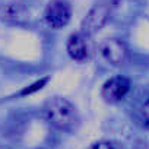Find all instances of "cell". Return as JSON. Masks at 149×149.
<instances>
[{
    "instance_id": "cell-1",
    "label": "cell",
    "mask_w": 149,
    "mask_h": 149,
    "mask_svg": "<svg viewBox=\"0 0 149 149\" xmlns=\"http://www.w3.org/2000/svg\"><path fill=\"white\" fill-rule=\"evenodd\" d=\"M42 113H44L45 120L54 129L61 130V132H72L79 124V116H78L76 107L63 97L50 98L44 104Z\"/></svg>"
},
{
    "instance_id": "cell-2",
    "label": "cell",
    "mask_w": 149,
    "mask_h": 149,
    "mask_svg": "<svg viewBox=\"0 0 149 149\" xmlns=\"http://www.w3.org/2000/svg\"><path fill=\"white\" fill-rule=\"evenodd\" d=\"M114 6H116L114 0H100L98 3H95L84 18L81 24V32L85 34L86 37L97 34L107 24Z\"/></svg>"
},
{
    "instance_id": "cell-3",
    "label": "cell",
    "mask_w": 149,
    "mask_h": 149,
    "mask_svg": "<svg viewBox=\"0 0 149 149\" xmlns=\"http://www.w3.org/2000/svg\"><path fill=\"white\" fill-rule=\"evenodd\" d=\"M72 8L67 0H51L44 10V19L53 29H60L69 24Z\"/></svg>"
},
{
    "instance_id": "cell-4",
    "label": "cell",
    "mask_w": 149,
    "mask_h": 149,
    "mask_svg": "<svg viewBox=\"0 0 149 149\" xmlns=\"http://www.w3.org/2000/svg\"><path fill=\"white\" fill-rule=\"evenodd\" d=\"M98 53H100L101 58L111 66H120L127 58V47L123 41H120L117 38L104 40L100 44Z\"/></svg>"
},
{
    "instance_id": "cell-5",
    "label": "cell",
    "mask_w": 149,
    "mask_h": 149,
    "mask_svg": "<svg viewBox=\"0 0 149 149\" xmlns=\"http://www.w3.org/2000/svg\"><path fill=\"white\" fill-rule=\"evenodd\" d=\"M130 91V81L124 76H116L108 79L101 89V97L104 98V101L114 104L121 101Z\"/></svg>"
},
{
    "instance_id": "cell-6",
    "label": "cell",
    "mask_w": 149,
    "mask_h": 149,
    "mask_svg": "<svg viewBox=\"0 0 149 149\" xmlns=\"http://www.w3.org/2000/svg\"><path fill=\"white\" fill-rule=\"evenodd\" d=\"M67 53L72 60L84 63L89 58V44L88 37L82 32L72 34L67 40Z\"/></svg>"
},
{
    "instance_id": "cell-7",
    "label": "cell",
    "mask_w": 149,
    "mask_h": 149,
    "mask_svg": "<svg viewBox=\"0 0 149 149\" xmlns=\"http://www.w3.org/2000/svg\"><path fill=\"white\" fill-rule=\"evenodd\" d=\"M0 16L8 22H21L26 18V8L21 2H9L3 5L2 10H0Z\"/></svg>"
},
{
    "instance_id": "cell-8",
    "label": "cell",
    "mask_w": 149,
    "mask_h": 149,
    "mask_svg": "<svg viewBox=\"0 0 149 149\" xmlns=\"http://www.w3.org/2000/svg\"><path fill=\"white\" fill-rule=\"evenodd\" d=\"M88 149H124L120 143L113 142V140H98L92 143Z\"/></svg>"
},
{
    "instance_id": "cell-9",
    "label": "cell",
    "mask_w": 149,
    "mask_h": 149,
    "mask_svg": "<svg viewBox=\"0 0 149 149\" xmlns=\"http://www.w3.org/2000/svg\"><path fill=\"white\" fill-rule=\"evenodd\" d=\"M45 84H47V79H42V81H40V82H35L34 85H31V88L24 89V91H22V95H26V94H31V92H34V91H38V89H41Z\"/></svg>"
},
{
    "instance_id": "cell-10",
    "label": "cell",
    "mask_w": 149,
    "mask_h": 149,
    "mask_svg": "<svg viewBox=\"0 0 149 149\" xmlns=\"http://www.w3.org/2000/svg\"><path fill=\"white\" fill-rule=\"evenodd\" d=\"M142 120L145 123V126L149 129V100L143 104L142 107Z\"/></svg>"
}]
</instances>
